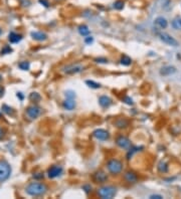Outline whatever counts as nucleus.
<instances>
[{
    "instance_id": "nucleus-3",
    "label": "nucleus",
    "mask_w": 181,
    "mask_h": 199,
    "mask_svg": "<svg viewBox=\"0 0 181 199\" xmlns=\"http://www.w3.org/2000/svg\"><path fill=\"white\" fill-rule=\"evenodd\" d=\"M107 168L110 173L114 175H117L123 170V163L118 159H111L107 163Z\"/></svg>"
},
{
    "instance_id": "nucleus-8",
    "label": "nucleus",
    "mask_w": 181,
    "mask_h": 199,
    "mask_svg": "<svg viewBox=\"0 0 181 199\" xmlns=\"http://www.w3.org/2000/svg\"><path fill=\"white\" fill-rule=\"evenodd\" d=\"M116 143H117V145L120 148H122V149H126V150H129L132 146L130 139H128L125 136H119L117 138V140H116Z\"/></svg>"
},
{
    "instance_id": "nucleus-27",
    "label": "nucleus",
    "mask_w": 181,
    "mask_h": 199,
    "mask_svg": "<svg viewBox=\"0 0 181 199\" xmlns=\"http://www.w3.org/2000/svg\"><path fill=\"white\" fill-rule=\"evenodd\" d=\"M114 8L117 10H122L124 8V2L122 1V0H118V1H116L114 3Z\"/></svg>"
},
{
    "instance_id": "nucleus-33",
    "label": "nucleus",
    "mask_w": 181,
    "mask_h": 199,
    "mask_svg": "<svg viewBox=\"0 0 181 199\" xmlns=\"http://www.w3.org/2000/svg\"><path fill=\"white\" fill-rule=\"evenodd\" d=\"M83 189H84L85 191L87 192V193H89L90 191H92V186H90V185H89V184H87V185H84V186H83Z\"/></svg>"
},
{
    "instance_id": "nucleus-5",
    "label": "nucleus",
    "mask_w": 181,
    "mask_h": 199,
    "mask_svg": "<svg viewBox=\"0 0 181 199\" xmlns=\"http://www.w3.org/2000/svg\"><path fill=\"white\" fill-rule=\"evenodd\" d=\"M85 69L84 66L81 65H75V63H72V65H68L67 66L63 67V71L66 75H75V74H79L81 71H83Z\"/></svg>"
},
{
    "instance_id": "nucleus-26",
    "label": "nucleus",
    "mask_w": 181,
    "mask_h": 199,
    "mask_svg": "<svg viewBox=\"0 0 181 199\" xmlns=\"http://www.w3.org/2000/svg\"><path fill=\"white\" fill-rule=\"evenodd\" d=\"M116 126L118 127V128H126V127L128 126V122L126 120H123V119H120L118 120L117 122H116Z\"/></svg>"
},
{
    "instance_id": "nucleus-28",
    "label": "nucleus",
    "mask_w": 181,
    "mask_h": 199,
    "mask_svg": "<svg viewBox=\"0 0 181 199\" xmlns=\"http://www.w3.org/2000/svg\"><path fill=\"white\" fill-rule=\"evenodd\" d=\"M2 111L4 113H6L7 115H12V114H13V110H12V108L8 107V106H6V105L2 106Z\"/></svg>"
},
{
    "instance_id": "nucleus-4",
    "label": "nucleus",
    "mask_w": 181,
    "mask_h": 199,
    "mask_svg": "<svg viewBox=\"0 0 181 199\" xmlns=\"http://www.w3.org/2000/svg\"><path fill=\"white\" fill-rule=\"evenodd\" d=\"M11 168L6 161H0V181H5L10 176Z\"/></svg>"
},
{
    "instance_id": "nucleus-10",
    "label": "nucleus",
    "mask_w": 181,
    "mask_h": 199,
    "mask_svg": "<svg viewBox=\"0 0 181 199\" xmlns=\"http://www.w3.org/2000/svg\"><path fill=\"white\" fill-rule=\"evenodd\" d=\"M63 173V168L58 166V165H53L51 166L49 171H47V174H49V178H55V177H58L60 174Z\"/></svg>"
},
{
    "instance_id": "nucleus-34",
    "label": "nucleus",
    "mask_w": 181,
    "mask_h": 199,
    "mask_svg": "<svg viewBox=\"0 0 181 199\" xmlns=\"http://www.w3.org/2000/svg\"><path fill=\"white\" fill-rule=\"evenodd\" d=\"M93 41H94V38H93L92 36H87L85 38V42H86V43H88V44L93 43Z\"/></svg>"
},
{
    "instance_id": "nucleus-31",
    "label": "nucleus",
    "mask_w": 181,
    "mask_h": 199,
    "mask_svg": "<svg viewBox=\"0 0 181 199\" xmlns=\"http://www.w3.org/2000/svg\"><path fill=\"white\" fill-rule=\"evenodd\" d=\"M123 102H125L127 105H133V100L131 98H129V97H125L123 99Z\"/></svg>"
},
{
    "instance_id": "nucleus-32",
    "label": "nucleus",
    "mask_w": 181,
    "mask_h": 199,
    "mask_svg": "<svg viewBox=\"0 0 181 199\" xmlns=\"http://www.w3.org/2000/svg\"><path fill=\"white\" fill-rule=\"evenodd\" d=\"M170 4H171V0H165V2H163V8L164 9H167L168 7L170 6Z\"/></svg>"
},
{
    "instance_id": "nucleus-43",
    "label": "nucleus",
    "mask_w": 181,
    "mask_h": 199,
    "mask_svg": "<svg viewBox=\"0 0 181 199\" xmlns=\"http://www.w3.org/2000/svg\"><path fill=\"white\" fill-rule=\"evenodd\" d=\"M1 33H2V29L0 28V35H1Z\"/></svg>"
},
{
    "instance_id": "nucleus-14",
    "label": "nucleus",
    "mask_w": 181,
    "mask_h": 199,
    "mask_svg": "<svg viewBox=\"0 0 181 199\" xmlns=\"http://www.w3.org/2000/svg\"><path fill=\"white\" fill-rule=\"evenodd\" d=\"M154 23L156 26H158L159 28L161 29H165L168 26V21L166 18H164L163 16H159L156 19L154 20Z\"/></svg>"
},
{
    "instance_id": "nucleus-15",
    "label": "nucleus",
    "mask_w": 181,
    "mask_h": 199,
    "mask_svg": "<svg viewBox=\"0 0 181 199\" xmlns=\"http://www.w3.org/2000/svg\"><path fill=\"white\" fill-rule=\"evenodd\" d=\"M99 104H100L101 107L103 108H108L110 107L111 104H112V101L109 97L107 96H102L100 97V99H99Z\"/></svg>"
},
{
    "instance_id": "nucleus-45",
    "label": "nucleus",
    "mask_w": 181,
    "mask_h": 199,
    "mask_svg": "<svg viewBox=\"0 0 181 199\" xmlns=\"http://www.w3.org/2000/svg\"><path fill=\"white\" fill-rule=\"evenodd\" d=\"M58 1H60V0H58Z\"/></svg>"
},
{
    "instance_id": "nucleus-21",
    "label": "nucleus",
    "mask_w": 181,
    "mask_h": 199,
    "mask_svg": "<svg viewBox=\"0 0 181 199\" xmlns=\"http://www.w3.org/2000/svg\"><path fill=\"white\" fill-rule=\"evenodd\" d=\"M172 27L174 29H181V17L177 16L172 21Z\"/></svg>"
},
{
    "instance_id": "nucleus-44",
    "label": "nucleus",
    "mask_w": 181,
    "mask_h": 199,
    "mask_svg": "<svg viewBox=\"0 0 181 199\" xmlns=\"http://www.w3.org/2000/svg\"><path fill=\"white\" fill-rule=\"evenodd\" d=\"M0 116H1V114H0Z\"/></svg>"
},
{
    "instance_id": "nucleus-13",
    "label": "nucleus",
    "mask_w": 181,
    "mask_h": 199,
    "mask_svg": "<svg viewBox=\"0 0 181 199\" xmlns=\"http://www.w3.org/2000/svg\"><path fill=\"white\" fill-rule=\"evenodd\" d=\"M30 35L34 40L37 41H44L47 39V34L42 31H32L30 33Z\"/></svg>"
},
{
    "instance_id": "nucleus-1",
    "label": "nucleus",
    "mask_w": 181,
    "mask_h": 199,
    "mask_svg": "<svg viewBox=\"0 0 181 199\" xmlns=\"http://www.w3.org/2000/svg\"><path fill=\"white\" fill-rule=\"evenodd\" d=\"M25 191L30 196H41L47 191L46 185L40 182H31L25 188Z\"/></svg>"
},
{
    "instance_id": "nucleus-2",
    "label": "nucleus",
    "mask_w": 181,
    "mask_h": 199,
    "mask_svg": "<svg viewBox=\"0 0 181 199\" xmlns=\"http://www.w3.org/2000/svg\"><path fill=\"white\" fill-rule=\"evenodd\" d=\"M116 194H117V189L113 186H104L98 190V195L103 199H111Z\"/></svg>"
},
{
    "instance_id": "nucleus-12",
    "label": "nucleus",
    "mask_w": 181,
    "mask_h": 199,
    "mask_svg": "<svg viewBox=\"0 0 181 199\" xmlns=\"http://www.w3.org/2000/svg\"><path fill=\"white\" fill-rule=\"evenodd\" d=\"M94 180L97 182V183H104L108 180V176L105 172L103 171H98L94 174Z\"/></svg>"
},
{
    "instance_id": "nucleus-11",
    "label": "nucleus",
    "mask_w": 181,
    "mask_h": 199,
    "mask_svg": "<svg viewBox=\"0 0 181 199\" xmlns=\"http://www.w3.org/2000/svg\"><path fill=\"white\" fill-rule=\"evenodd\" d=\"M176 73V69L172 66H163L162 69L160 70V75H163V77H168V75H174Z\"/></svg>"
},
{
    "instance_id": "nucleus-19",
    "label": "nucleus",
    "mask_w": 181,
    "mask_h": 199,
    "mask_svg": "<svg viewBox=\"0 0 181 199\" xmlns=\"http://www.w3.org/2000/svg\"><path fill=\"white\" fill-rule=\"evenodd\" d=\"M77 30H79V33L81 36H88L90 32L87 25H81V26H79V29H77Z\"/></svg>"
},
{
    "instance_id": "nucleus-17",
    "label": "nucleus",
    "mask_w": 181,
    "mask_h": 199,
    "mask_svg": "<svg viewBox=\"0 0 181 199\" xmlns=\"http://www.w3.org/2000/svg\"><path fill=\"white\" fill-rule=\"evenodd\" d=\"M124 178H125V180H126L127 182H129V183H135V182L138 180L137 175L135 174L134 172H131V171L127 172L126 174H125Z\"/></svg>"
},
{
    "instance_id": "nucleus-30",
    "label": "nucleus",
    "mask_w": 181,
    "mask_h": 199,
    "mask_svg": "<svg viewBox=\"0 0 181 199\" xmlns=\"http://www.w3.org/2000/svg\"><path fill=\"white\" fill-rule=\"evenodd\" d=\"M11 52H12V49H11L10 46L6 45L5 47H4V48L1 50V53H2V54H7V53H10Z\"/></svg>"
},
{
    "instance_id": "nucleus-40",
    "label": "nucleus",
    "mask_w": 181,
    "mask_h": 199,
    "mask_svg": "<svg viewBox=\"0 0 181 199\" xmlns=\"http://www.w3.org/2000/svg\"><path fill=\"white\" fill-rule=\"evenodd\" d=\"M33 177L34 178H44V175L39 173V175H33Z\"/></svg>"
},
{
    "instance_id": "nucleus-25",
    "label": "nucleus",
    "mask_w": 181,
    "mask_h": 199,
    "mask_svg": "<svg viewBox=\"0 0 181 199\" xmlns=\"http://www.w3.org/2000/svg\"><path fill=\"white\" fill-rule=\"evenodd\" d=\"M86 84H88V86L90 88H101V84H98L96 82H94V80H86Z\"/></svg>"
},
{
    "instance_id": "nucleus-22",
    "label": "nucleus",
    "mask_w": 181,
    "mask_h": 199,
    "mask_svg": "<svg viewBox=\"0 0 181 199\" xmlns=\"http://www.w3.org/2000/svg\"><path fill=\"white\" fill-rule=\"evenodd\" d=\"M131 63H132V60L129 57L123 56L122 57H121V65H123L125 66H130Z\"/></svg>"
},
{
    "instance_id": "nucleus-23",
    "label": "nucleus",
    "mask_w": 181,
    "mask_h": 199,
    "mask_svg": "<svg viewBox=\"0 0 181 199\" xmlns=\"http://www.w3.org/2000/svg\"><path fill=\"white\" fill-rule=\"evenodd\" d=\"M18 67L20 70H29V67H30V63L26 61H21L18 63Z\"/></svg>"
},
{
    "instance_id": "nucleus-38",
    "label": "nucleus",
    "mask_w": 181,
    "mask_h": 199,
    "mask_svg": "<svg viewBox=\"0 0 181 199\" xmlns=\"http://www.w3.org/2000/svg\"><path fill=\"white\" fill-rule=\"evenodd\" d=\"M4 93H5V90H4V88L2 86H0V98L4 96Z\"/></svg>"
},
{
    "instance_id": "nucleus-6",
    "label": "nucleus",
    "mask_w": 181,
    "mask_h": 199,
    "mask_svg": "<svg viewBox=\"0 0 181 199\" xmlns=\"http://www.w3.org/2000/svg\"><path fill=\"white\" fill-rule=\"evenodd\" d=\"M159 38H160L161 41L164 42V43L170 46H178V41L172 35H170L169 33H166V32L159 33Z\"/></svg>"
},
{
    "instance_id": "nucleus-16",
    "label": "nucleus",
    "mask_w": 181,
    "mask_h": 199,
    "mask_svg": "<svg viewBox=\"0 0 181 199\" xmlns=\"http://www.w3.org/2000/svg\"><path fill=\"white\" fill-rule=\"evenodd\" d=\"M63 108L67 110V111H72V110H74L76 108V102L72 100V99H67L64 100L63 102Z\"/></svg>"
},
{
    "instance_id": "nucleus-9",
    "label": "nucleus",
    "mask_w": 181,
    "mask_h": 199,
    "mask_svg": "<svg viewBox=\"0 0 181 199\" xmlns=\"http://www.w3.org/2000/svg\"><path fill=\"white\" fill-rule=\"evenodd\" d=\"M93 136L97 140H100V141H106V140L110 138V134L108 131L104 129H98L96 131H94Z\"/></svg>"
},
{
    "instance_id": "nucleus-24",
    "label": "nucleus",
    "mask_w": 181,
    "mask_h": 199,
    "mask_svg": "<svg viewBox=\"0 0 181 199\" xmlns=\"http://www.w3.org/2000/svg\"><path fill=\"white\" fill-rule=\"evenodd\" d=\"M40 99H41V97L38 93H31V94L29 95V100L32 102H38V101H40Z\"/></svg>"
},
{
    "instance_id": "nucleus-37",
    "label": "nucleus",
    "mask_w": 181,
    "mask_h": 199,
    "mask_svg": "<svg viewBox=\"0 0 181 199\" xmlns=\"http://www.w3.org/2000/svg\"><path fill=\"white\" fill-rule=\"evenodd\" d=\"M39 3L42 4V5H44L45 7H49V1H47V0H39Z\"/></svg>"
},
{
    "instance_id": "nucleus-36",
    "label": "nucleus",
    "mask_w": 181,
    "mask_h": 199,
    "mask_svg": "<svg viewBox=\"0 0 181 199\" xmlns=\"http://www.w3.org/2000/svg\"><path fill=\"white\" fill-rule=\"evenodd\" d=\"M149 198L150 199H162L163 196L162 195H158V194H154V195H151Z\"/></svg>"
},
{
    "instance_id": "nucleus-18",
    "label": "nucleus",
    "mask_w": 181,
    "mask_h": 199,
    "mask_svg": "<svg viewBox=\"0 0 181 199\" xmlns=\"http://www.w3.org/2000/svg\"><path fill=\"white\" fill-rule=\"evenodd\" d=\"M22 39V35L17 34L16 32H10L9 35H8V40H9L11 43H17Z\"/></svg>"
},
{
    "instance_id": "nucleus-7",
    "label": "nucleus",
    "mask_w": 181,
    "mask_h": 199,
    "mask_svg": "<svg viewBox=\"0 0 181 199\" xmlns=\"http://www.w3.org/2000/svg\"><path fill=\"white\" fill-rule=\"evenodd\" d=\"M41 113V110L39 107H37V106H30L26 109V115L29 119L31 120H34L36 119V118L40 115Z\"/></svg>"
},
{
    "instance_id": "nucleus-20",
    "label": "nucleus",
    "mask_w": 181,
    "mask_h": 199,
    "mask_svg": "<svg viewBox=\"0 0 181 199\" xmlns=\"http://www.w3.org/2000/svg\"><path fill=\"white\" fill-rule=\"evenodd\" d=\"M158 170L161 173H166L168 171V165L164 161H160L158 164Z\"/></svg>"
},
{
    "instance_id": "nucleus-35",
    "label": "nucleus",
    "mask_w": 181,
    "mask_h": 199,
    "mask_svg": "<svg viewBox=\"0 0 181 199\" xmlns=\"http://www.w3.org/2000/svg\"><path fill=\"white\" fill-rule=\"evenodd\" d=\"M95 61H96V62H100V63H107L108 60H107V58L100 57V58H96V60H95Z\"/></svg>"
},
{
    "instance_id": "nucleus-39",
    "label": "nucleus",
    "mask_w": 181,
    "mask_h": 199,
    "mask_svg": "<svg viewBox=\"0 0 181 199\" xmlns=\"http://www.w3.org/2000/svg\"><path fill=\"white\" fill-rule=\"evenodd\" d=\"M3 137H4V131L1 128H0V140H1Z\"/></svg>"
},
{
    "instance_id": "nucleus-42",
    "label": "nucleus",
    "mask_w": 181,
    "mask_h": 199,
    "mask_svg": "<svg viewBox=\"0 0 181 199\" xmlns=\"http://www.w3.org/2000/svg\"><path fill=\"white\" fill-rule=\"evenodd\" d=\"M1 80H2V75H0V82H1Z\"/></svg>"
},
{
    "instance_id": "nucleus-29",
    "label": "nucleus",
    "mask_w": 181,
    "mask_h": 199,
    "mask_svg": "<svg viewBox=\"0 0 181 199\" xmlns=\"http://www.w3.org/2000/svg\"><path fill=\"white\" fill-rule=\"evenodd\" d=\"M66 97L67 99H72L74 100L76 98V93L72 91H67L66 92Z\"/></svg>"
},
{
    "instance_id": "nucleus-41",
    "label": "nucleus",
    "mask_w": 181,
    "mask_h": 199,
    "mask_svg": "<svg viewBox=\"0 0 181 199\" xmlns=\"http://www.w3.org/2000/svg\"><path fill=\"white\" fill-rule=\"evenodd\" d=\"M18 97L20 98V100H22V99H23V96L21 95V93H17V98H18Z\"/></svg>"
}]
</instances>
